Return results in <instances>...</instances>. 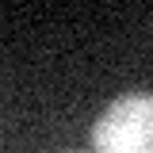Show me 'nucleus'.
<instances>
[{
  "instance_id": "obj_2",
  "label": "nucleus",
  "mask_w": 153,
  "mask_h": 153,
  "mask_svg": "<svg viewBox=\"0 0 153 153\" xmlns=\"http://www.w3.org/2000/svg\"><path fill=\"white\" fill-rule=\"evenodd\" d=\"M65 153H73V149H65Z\"/></svg>"
},
{
  "instance_id": "obj_1",
  "label": "nucleus",
  "mask_w": 153,
  "mask_h": 153,
  "mask_svg": "<svg viewBox=\"0 0 153 153\" xmlns=\"http://www.w3.org/2000/svg\"><path fill=\"white\" fill-rule=\"evenodd\" d=\"M96 153H153V96L130 92L115 100L92 126Z\"/></svg>"
}]
</instances>
